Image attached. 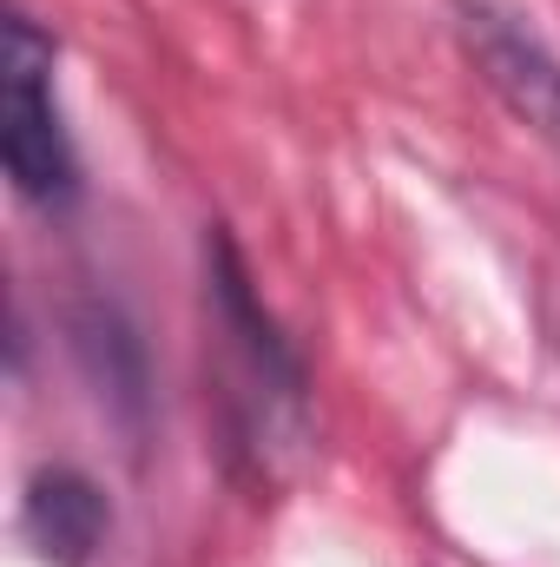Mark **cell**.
<instances>
[{"instance_id": "cell-1", "label": "cell", "mask_w": 560, "mask_h": 567, "mask_svg": "<svg viewBox=\"0 0 560 567\" xmlns=\"http://www.w3.org/2000/svg\"><path fill=\"white\" fill-rule=\"evenodd\" d=\"M205 310L218 330V403L231 449L258 455V468H271L283 449L303 435L310 410V370L297 357V343L283 337L271 303L258 297L245 251L218 231L205 238Z\"/></svg>"}, {"instance_id": "cell-2", "label": "cell", "mask_w": 560, "mask_h": 567, "mask_svg": "<svg viewBox=\"0 0 560 567\" xmlns=\"http://www.w3.org/2000/svg\"><path fill=\"white\" fill-rule=\"evenodd\" d=\"M0 158L27 205L60 212L80 198V152L53 93V40L27 13L7 20V53H0Z\"/></svg>"}, {"instance_id": "cell-3", "label": "cell", "mask_w": 560, "mask_h": 567, "mask_svg": "<svg viewBox=\"0 0 560 567\" xmlns=\"http://www.w3.org/2000/svg\"><path fill=\"white\" fill-rule=\"evenodd\" d=\"M455 33H462V53L475 66V80L508 106L515 126H528L535 140L560 152V53L521 27L508 7L495 0H455Z\"/></svg>"}, {"instance_id": "cell-4", "label": "cell", "mask_w": 560, "mask_h": 567, "mask_svg": "<svg viewBox=\"0 0 560 567\" xmlns=\"http://www.w3.org/2000/svg\"><path fill=\"white\" fill-rule=\"evenodd\" d=\"M20 535L46 567H86L106 542V495L80 468H40L20 502Z\"/></svg>"}]
</instances>
